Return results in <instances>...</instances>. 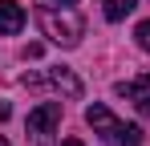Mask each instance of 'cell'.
I'll return each mask as SVG.
<instances>
[{
	"label": "cell",
	"instance_id": "obj_9",
	"mask_svg": "<svg viewBox=\"0 0 150 146\" xmlns=\"http://www.w3.org/2000/svg\"><path fill=\"white\" fill-rule=\"evenodd\" d=\"M61 146H85V142H77V138H65V142H61Z\"/></svg>",
	"mask_w": 150,
	"mask_h": 146
},
{
	"label": "cell",
	"instance_id": "obj_11",
	"mask_svg": "<svg viewBox=\"0 0 150 146\" xmlns=\"http://www.w3.org/2000/svg\"><path fill=\"white\" fill-rule=\"evenodd\" d=\"M0 146H8V142H4V138H0Z\"/></svg>",
	"mask_w": 150,
	"mask_h": 146
},
{
	"label": "cell",
	"instance_id": "obj_1",
	"mask_svg": "<svg viewBox=\"0 0 150 146\" xmlns=\"http://www.w3.org/2000/svg\"><path fill=\"white\" fill-rule=\"evenodd\" d=\"M37 24H41V33L49 37L53 45H65L73 49L77 41H81V33H85V24H81V16H77L69 4H61V8H37Z\"/></svg>",
	"mask_w": 150,
	"mask_h": 146
},
{
	"label": "cell",
	"instance_id": "obj_5",
	"mask_svg": "<svg viewBox=\"0 0 150 146\" xmlns=\"http://www.w3.org/2000/svg\"><path fill=\"white\" fill-rule=\"evenodd\" d=\"M118 94L130 97L142 114H150V73H142L138 81H122V85H118Z\"/></svg>",
	"mask_w": 150,
	"mask_h": 146
},
{
	"label": "cell",
	"instance_id": "obj_2",
	"mask_svg": "<svg viewBox=\"0 0 150 146\" xmlns=\"http://www.w3.org/2000/svg\"><path fill=\"white\" fill-rule=\"evenodd\" d=\"M85 122H89L110 146H142V130L130 126V122H118L110 114V106H89V110H85Z\"/></svg>",
	"mask_w": 150,
	"mask_h": 146
},
{
	"label": "cell",
	"instance_id": "obj_7",
	"mask_svg": "<svg viewBox=\"0 0 150 146\" xmlns=\"http://www.w3.org/2000/svg\"><path fill=\"white\" fill-rule=\"evenodd\" d=\"M101 4H105V21H126L138 0H101Z\"/></svg>",
	"mask_w": 150,
	"mask_h": 146
},
{
	"label": "cell",
	"instance_id": "obj_6",
	"mask_svg": "<svg viewBox=\"0 0 150 146\" xmlns=\"http://www.w3.org/2000/svg\"><path fill=\"white\" fill-rule=\"evenodd\" d=\"M25 28V8L16 0H0V33L4 37H16Z\"/></svg>",
	"mask_w": 150,
	"mask_h": 146
},
{
	"label": "cell",
	"instance_id": "obj_10",
	"mask_svg": "<svg viewBox=\"0 0 150 146\" xmlns=\"http://www.w3.org/2000/svg\"><path fill=\"white\" fill-rule=\"evenodd\" d=\"M57 4H77V0H57Z\"/></svg>",
	"mask_w": 150,
	"mask_h": 146
},
{
	"label": "cell",
	"instance_id": "obj_8",
	"mask_svg": "<svg viewBox=\"0 0 150 146\" xmlns=\"http://www.w3.org/2000/svg\"><path fill=\"white\" fill-rule=\"evenodd\" d=\"M134 41H138V45H142V49L150 53V21H142L138 28H134Z\"/></svg>",
	"mask_w": 150,
	"mask_h": 146
},
{
	"label": "cell",
	"instance_id": "obj_3",
	"mask_svg": "<svg viewBox=\"0 0 150 146\" xmlns=\"http://www.w3.org/2000/svg\"><path fill=\"white\" fill-rule=\"evenodd\" d=\"M25 85L28 89H57V94H65V97H81V81H77L69 69H45V73H28L25 77Z\"/></svg>",
	"mask_w": 150,
	"mask_h": 146
},
{
	"label": "cell",
	"instance_id": "obj_4",
	"mask_svg": "<svg viewBox=\"0 0 150 146\" xmlns=\"http://www.w3.org/2000/svg\"><path fill=\"white\" fill-rule=\"evenodd\" d=\"M57 126H61V101H41V106L28 114V134H33L37 142H45Z\"/></svg>",
	"mask_w": 150,
	"mask_h": 146
}]
</instances>
